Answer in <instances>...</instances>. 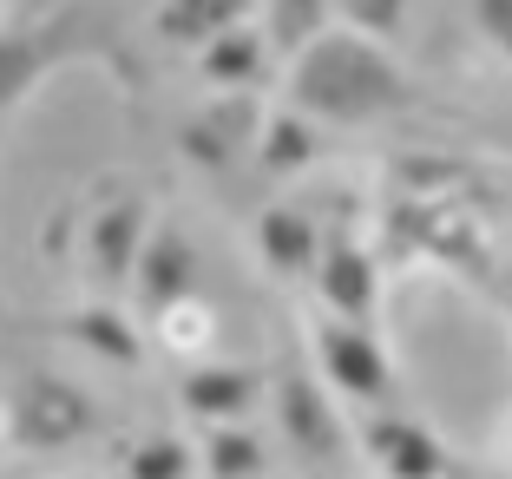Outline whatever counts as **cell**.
<instances>
[{
  "label": "cell",
  "instance_id": "cell-1",
  "mask_svg": "<svg viewBox=\"0 0 512 479\" xmlns=\"http://www.w3.org/2000/svg\"><path fill=\"white\" fill-rule=\"evenodd\" d=\"M289 99L329 125H368L381 112H401L414 99L407 73L388 60V46L362 40L348 27H329L289 60Z\"/></svg>",
  "mask_w": 512,
  "mask_h": 479
},
{
  "label": "cell",
  "instance_id": "cell-2",
  "mask_svg": "<svg viewBox=\"0 0 512 479\" xmlns=\"http://www.w3.org/2000/svg\"><path fill=\"white\" fill-rule=\"evenodd\" d=\"M388 250L394 256H434V263L473 276V283L486 276V243H480V224H473L467 197L440 191V184L394 204V217H388Z\"/></svg>",
  "mask_w": 512,
  "mask_h": 479
},
{
  "label": "cell",
  "instance_id": "cell-3",
  "mask_svg": "<svg viewBox=\"0 0 512 479\" xmlns=\"http://www.w3.org/2000/svg\"><path fill=\"white\" fill-rule=\"evenodd\" d=\"M7 434L27 453L73 447V440L92 434V394L79 381H60V375H27L14 388V407H7Z\"/></svg>",
  "mask_w": 512,
  "mask_h": 479
},
{
  "label": "cell",
  "instance_id": "cell-4",
  "mask_svg": "<svg viewBox=\"0 0 512 479\" xmlns=\"http://www.w3.org/2000/svg\"><path fill=\"white\" fill-rule=\"evenodd\" d=\"M316 368L335 394L348 401H394V368H388V348L375 342L368 329H348V322H322L316 329Z\"/></svg>",
  "mask_w": 512,
  "mask_h": 479
},
{
  "label": "cell",
  "instance_id": "cell-5",
  "mask_svg": "<svg viewBox=\"0 0 512 479\" xmlns=\"http://www.w3.org/2000/svg\"><path fill=\"white\" fill-rule=\"evenodd\" d=\"M276 420H283V440L302 460H335V453L348 447L329 388H322L316 375H302V368H289V375L276 381Z\"/></svg>",
  "mask_w": 512,
  "mask_h": 479
},
{
  "label": "cell",
  "instance_id": "cell-6",
  "mask_svg": "<svg viewBox=\"0 0 512 479\" xmlns=\"http://www.w3.org/2000/svg\"><path fill=\"white\" fill-rule=\"evenodd\" d=\"M132 296H138L145 315H165L171 302L197 296V250H191V237H184L178 224L145 230L138 263H132Z\"/></svg>",
  "mask_w": 512,
  "mask_h": 479
},
{
  "label": "cell",
  "instance_id": "cell-7",
  "mask_svg": "<svg viewBox=\"0 0 512 479\" xmlns=\"http://www.w3.org/2000/svg\"><path fill=\"white\" fill-rule=\"evenodd\" d=\"M316 289L322 302H329L335 322H348V329H368V315H375V256L362 250L355 237H322L316 243Z\"/></svg>",
  "mask_w": 512,
  "mask_h": 479
},
{
  "label": "cell",
  "instance_id": "cell-8",
  "mask_svg": "<svg viewBox=\"0 0 512 479\" xmlns=\"http://www.w3.org/2000/svg\"><path fill=\"white\" fill-rule=\"evenodd\" d=\"M368 460H375L381 479H447V447L421 420H401V414L368 427Z\"/></svg>",
  "mask_w": 512,
  "mask_h": 479
},
{
  "label": "cell",
  "instance_id": "cell-9",
  "mask_svg": "<svg viewBox=\"0 0 512 479\" xmlns=\"http://www.w3.org/2000/svg\"><path fill=\"white\" fill-rule=\"evenodd\" d=\"M138 243H145V197H112L99 217H92V276L106 289L132 283V263H138Z\"/></svg>",
  "mask_w": 512,
  "mask_h": 479
},
{
  "label": "cell",
  "instance_id": "cell-10",
  "mask_svg": "<svg viewBox=\"0 0 512 479\" xmlns=\"http://www.w3.org/2000/svg\"><path fill=\"white\" fill-rule=\"evenodd\" d=\"M178 401L191 407L197 420H211V427H230L256 407V375L250 368H191L178 388Z\"/></svg>",
  "mask_w": 512,
  "mask_h": 479
},
{
  "label": "cell",
  "instance_id": "cell-11",
  "mask_svg": "<svg viewBox=\"0 0 512 479\" xmlns=\"http://www.w3.org/2000/svg\"><path fill=\"white\" fill-rule=\"evenodd\" d=\"M316 224L302 217L296 204H270L263 217H256V250H263V263H270L276 276H309L316 270Z\"/></svg>",
  "mask_w": 512,
  "mask_h": 479
},
{
  "label": "cell",
  "instance_id": "cell-12",
  "mask_svg": "<svg viewBox=\"0 0 512 479\" xmlns=\"http://www.w3.org/2000/svg\"><path fill=\"white\" fill-rule=\"evenodd\" d=\"M197 66H204V79L224 92H250L256 79H263V66H270V40L256 27H230L217 33V40L197 46Z\"/></svg>",
  "mask_w": 512,
  "mask_h": 479
},
{
  "label": "cell",
  "instance_id": "cell-13",
  "mask_svg": "<svg viewBox=\"0 0 512 479\" xmlns=\"http://www.w3.org/2000/svg\"><path fill=\"white\" fill-rule=\"evenodd\" d=\"M243 20H250V0H165L158 7V33L171 46H204L217 33L243 27Z\"/></svg>",
  "mask_w": 512,
  "mask_h": 479
},
{
  "label": "cell",
  "instance_id": "cell-14",
  "mask_svg": "<svg viewBox=\"0 0 512 479\" xmlns=\"http://www.w3.org/2000/svg\"><path fill=\"white\" fill-rule=\"evenodd\" d=\"M66 335H73L79 348H92L99 361H125V368H138V355H145L138 329L125 322V309H112V302H92V309H79L73 322H66Z\"/></svg>",
  "mask_w": 512,
  "mask_h": 479
},
{
  "label": "cell",
  "instance_id": "cell-15",
  "mask_svg": "<svg viewBox=\"0 0 512 479\" xmlns=\"http://www.w3.org/2000/svg\"><path fill=\"white\" fill-rule=\"evenodd\" d=\"M158 322V342L178 348V355H204V348H217V309L204 296H184L171 302L165 315H151Z\"/></svg>",
  "mask_w": 512,
  "mask_h": 479
},
{
  "label": "cell",
  "instance_id": "cell-16",
  "mask_svg": "<svg viewBox=\"0 0 512 479\" xmlns=\"http://www.w3.org/2000/svg\"><path fill=\"white\" fill-rule=\"evenodd\" d=\"M329 33V0H270V33L263 40L276 46V53H289L296 60L309 40H322Z\"/></svg>",
  "mask_w": 512,
  "mask_h": 479
},
{
  "label": "cell",
  "instance_id": "cell-17",
  "mask_svg": "<svg viewBox=\"0 0 512 479\" xmlns=\"http://www.w3.org/2000/svg\"><path fill=\"white\" fill-rule=\"evenodd\" d=\"M46 73V46H40V33H0V112L7 105H20L33 92V79Z\"/></svg>",
  "mask_w": 512,
  "mask_h": 479
},
{
  "label": "cell",
  "instance_id": "cell-18",
  "mask_svg": "<svg viewBox=\"0 0 512 479\" xmlns=\"http://www.w3.org/2000/svg\"><path fill=\"white\" fill-rule=\"evenodd\" d=\"M243 125H250V112L243 105H217L211 119H197L191 132H184V151H191L197 165H211V171H224L230 158H237V145H243Z\"/></svg>",
  "mask_w": 512,
  "mask_h": 479
},
{
  "label": "cell",
  "instance_id": "cell-19",
  "mask_svg": "<svg viewBox=\"0 0 512 479\" xmlns=\"http://www.w3.org/2000/svg\"><path fill=\"white\" fill-rule=\"evenodd\" d=\"M263 171H276V178H296L309 158H316V132L296 119V112H283V119H270L263 125Z\"/></svg>",
  "mask_w": 512,
  "mask_h": 479
},
{
  "label": "cell",
  "instance_id": "cell-20",
  "mask_svg": "<svg viewBox=\"0 0 512 479\" xmlns=\"http://www.w3.org/2000/svg\"><path fill=\"white\" fill-rule=\"evenodd\" d=\"M204 473L211 479H256L263 473V447H256L243 427H211V440H204Z\"/></svg>",
  "mask_w": 512,
  "mask_h": 479
},
{
  "label": "cell",
  "instance_id": "cell-21",
  "mask_svg": "<svg viewBox=\"0 0 512 479\" xmlns=\"http://www.w3.org/2000/svg\"><path fill=\"white\" fill-rule=\"evenodd\" d=\"M125 473L132 479H184L191 473V447L171 440V434H151V440H138V447L125 453Z\"/></svg>",
  "mask_w": 512,
  "mask_h": 479
},
{
  "label": "cell",
  "instance_id": "cell-22",
  "mask_svg": "<svg viewBox=\"0 0 512 479\" xmlns=\"http://www.w3.org/2000/svg\"><path fill=\"white\" fill-rule=\"evenodd\" d=\"M401 7L407 0H342V14H348V33H394L401 27Z\"/></svg>",
  "mask_w": 512,
  "mask_h": 479
},
{
  "label": "cell",
  "instance_id": "cell-23",
  "mask_svg": "<svg viewBox=\"0 0 512 479\" xmlns=\"http://www.w3.org/2000/svg\"><path fill=\"white\" fill-rule=\"evenodd\" d=\"M473 20H480V33L512 60V0H473Z\"/></svg>",
  "mask_w": 512,
  "mask_h": 479
}]
</instances>
